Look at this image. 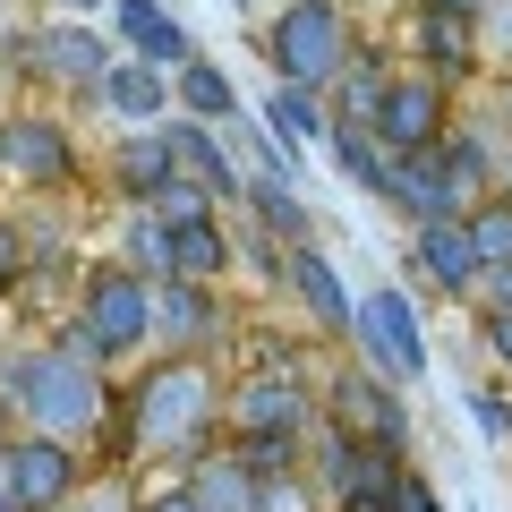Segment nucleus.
I'll return each mask as SVG.
<instances>
[{
  "instance_id": "obj_1",
  "label": "nucleus",
  "mask_w": 512,
  "mask_h": 512,
  "mask_svg": "<svg viewBox=\"0 0 512 512\" xmlns=\"http://www.w3.org/2000/svg\"><path fill=\"white\" fill-rule=\"evenodd\" d=\"M111 367H94L77 342H26L0 359V419L26 427V436H60L86 453L111 419Z\"/></svg>"
},
{
  "instance_id": "obj_2",
  "label": "nucleus",
  "mask_w": 512,
  "mask_h": 512,
  "mask_svg": "<svg viewBox=\"0 0 512 512\" xmlns=\"http://www.w3.org/2000/svg\"><path fill=\"white\" fill-rule=\"evenodd\" d=\"M222 393H231V384H222L205 359L163 350V359L120 393V410H128V453H137V461H180V470H188L205 444H222Z\"/></svg>"
},
{
  "instance_id": "obj_3",
  "label": "nucleus",
  "mask_w": 512,
  "mask_h": 512,
  "mask_svg": "<svg viewBox=\"0 0 512 512\" xmlns=\"http://www.w3.org/2000/svg\"><path fill=\"white\" fill-rule=\"evenodd\" d=\"M325 427V402L299 367H248V376L222 393V436L256 461V470H299V453Z\"/></svg>"
},
{
  "instance_id": "obj_4",
  "label": "nucleus",
  "mask_w": 512,
  "mask_h": 512,
  "mask_svg": "<svg viewBox=\"0 0 512 512\" xmlns=\"http://www.w3.org/2000/svg\"><path fill=\"white\" fill-rule=\"evenodd\" d=\"M256 52H265L274 86H308V94H333L367 60L342 0H282L274 18H265V35H256Z\"/></svg>"
},
{
  "instance_id": "obj_5",
  "label": "nucleus",
  "mask_w": 512,
  "mask_h": 512,
  "mask_svg": "<svg viewBox=\"0 0 512 512\" xmlns=\"http://www.w3.org/2000/svg\"><path fill=\"white\" fill-rule=\"evenodd\" d=\"M94 367H137L154 350V282L128 274L120 256H103L86 282H77V308H69V333Z\"/></svg>"
},
{
  "instance_id": "obj_6",
  "label": "nucleus",
  "mask_w": 512,
  "mask_h": 512,
  "mask_svg": "<svg viewBox=\"0 0 512 512\" xmlns=\"http://www.w3.org/2000/svg\"><path fill=\"white\" fill-rule=\"evenodd\" d=\"M0 52L18 60L26 52V77L35 86H52V94H86L94 103V86H103V69L120 60V43H111V26H94V18H43V26H26V35H0Z\"/></svg>"
},
{
  "instance_id": "obj_7",
  "label": "nucleus",
  "mask_w": 512,
  "mask_h": 512,
  "mask_svg": "<svg viewBox=\"0 0 512 512\" xmlns=\"http://www.w3.org/2000/svg\"><path fill=\"white\" fill-rule=\"evenodd\" d=\"M77 180H86V154H77L69 120H52L35 103H18L0 120V188H18V197H69Z\"/></svg>"
},
{
  "instance_id": "obj_8",
  "label": "nucleus",
  "mask_w": 512,
  "mask_h": 512,
  "mask_svg": "<svg viewBox=\"0 0 512 512\" xmlns=\"http://www.w3.org/2000/svg\"><path fill=\"white\" fill-rule=\"evenodd\" d=\"M308 453H316L308 478H316V495H325V512H393V495H402V461H410V453H384V444L333 436V427H316Z\"/></svg>"
},
{
  "instance_id": "obj_9",
  "label": "nucleus",
  "mask_w": 512,
  "mask_h": 512,
  "mask_svg": "<svg viewBox=\"0 0 512 512\" xmlns=\"http://www.w3.org/2000/svg\"><path fill=\"white\" fill-rule=\"evenodd\" d=\"M325 427L333 436H359V444H384V453H410V402H402V384L384 376V367L367 359H342L325 376Z\"/></svg>"
},
{
  "instance_id": "obj_10",
  "label": "nucleus",
  "mask_w": 512,
  "mask_h": 512,
  "mask_svg": "<svg viewBox=\"0 0 512 512\" xmlns=\"http://www.w3.org/2000/svg\"><path fill=\"white\" fill-rule=\"evenodd\" d=\"M359 128H376V146L402 163V154H436L444 146V128H453V86L427 69H393L376 94V111H367Z\"/></svg>"
},
{
  "instance_id": "obj_11",
  "label": "nucleus",
  "mask_w": 512,
  "mask_h": 512,
  "mask_svg": "<svg viewBox=\"0 0 512 512\" xmlns=\"http://www.w3.org/2000/svg\"><path fill=\"white\" fill-rule=\"evenodd\" d=\"M350 342H359V359H367V367H384L393 384H427V367H436L410 282H376V291L359 299V333H350Z\"/></svg>"
},
{
  "instance_id": "obj_12",
  "label": "nucleus",
  "mask_w": 512,
  "mask_h": 512,
  "mask_svg": "<svg viewBox=\"0 0 512 512\" xmlns=\"http://www.w3.org/2000/svg\"><path fill=\"white\" fill-rule=\"evenodd\" d=\"M410 282H427L436 299H478L487 291V256H478V239H470V214L410 231Z\"/></svg>"
},
{
  "instance_id": "obj_13",
  "label": "nucleus",
  "mask_w": 512,
  "mask_h": 512,
  "mask_svg": "<svg viewBox=\"0 0 512 512\" xmlns=\"http://www.w3.org/2000/svg\"><path fill=\"white\" fill-rule=\"evenodd\" d=\"M231 333V308H222V282H154V350H180V359H205V350Z\"/></svg>"
},
{
  "instance_id": "obj_14",
  "label": "nucleus",
  "mask_w": 512,
  "mask_h": 512,
  "mask_svg": "<svg viewBox=\"0 0 512 512\" xmlns=\"http://www.w3.org/2000/svg\"><path fill=\"white\" fill-rule=\"evenodd\" d=\"M94 111H103L111 128H163L180 120V94H171V69H154V60L120 52L103 69V86H94Z\"/></svg>"
},
{
  "instance_id": "obj_15",
  "label": "nucleus",
  "mask_w": 512,
  "mask_h": 512,
  "mask_svg": "<svg viewBox=\"0 0 512 512\" xmlns=\"http://www.w3.org/2000/svg\"><path fill=\"white\" fill-rule=\"evenodd\" d=\"M282 291L308 308L316 333H333V342H350V333H359V299H350V282L333 274V256L316 248V239H308V248H282Z\"/></svg>"
},
{
  "instance_id": "obj_16",
  "label": "nucleus",
  "mask_w": 512,
  "mask_h": 512,
  "mask_svg": "<svg viewBox=\"0 0 512 512\" xmlns=\"http://www.w3.org/2000/svg\"><path fill=\"white\" fill-rule=\"evenodd\" d=\"M103 180H111V197H120V205H154L171 180H180L171 137H163V128H120L111 154H103Z\"/></svg>"
},
{
  "instance_id": "obj_17",
  "label": "nucleus",
  "mask_w": 512,
  "mask_h": 512,
  "mask_svg": "<svg viewBox=\"0 0 512 512\" xmlns=\"http://www.w3.org/2000/svg\"><path fill=\"white\" fill-rule=\"evenodd\" d=\"M163 137H171L180 180H197L214 205H239V197H248V171L231 163V137H222V128H205V120H163Z\"/></svg>"
},
{
  "instance_id": "obj_18",
  "label": "nucleus",
  "mask_w": 512,
  "mask_h": 512,
  "mask_svg": "<svg viewBox=\"0 0 512 512\" xmlns=\"http://www.w3.org/2000/svg\"><path fill=\"white\" fill-rule=\"evenodd\" d=\"M111 43L154 60V69H188L197 60V35H188L180 9H163V0H111Z\"/></svg>"
},
{
  "instance_id": "obj_19",
  "label": "nucleus",
  "mask_w": 512,
  "mask_h": 512,
  "mask_svg": "<svg viewBox=\"0 0 512 512\" xmlns=\"http://www.w3.org/2000/svg\"><path fill=\"white\" fill-rule=\"evenodd\" d=\"M180 478H188V495H197L205 512H265V470H256V461L239 453L231 436H222V444H205V453L188 461Z\"/></svg>"
},
{
  "instance_id": "obj_20",
  "label": "nucleus",
  "mask_w": 512,
  "mask_h": 512,
  "mask_svg": "<svg viewBox=\"0 0 512 512\" xmlns=\"http://www.w3.org/2000/svg\"><path fill=\"white\" fill-rule=\"evenodd\" d=\"M171 222V282H231L239 248L231 231H222V205H205V214H163Z\"/></svg>"
},
{
  "instance_id": "obj_21",
  "label": "nucleus",
  "mask_w": 512,
  "mask_h": 512,
  "mask_svg": "<svg viewBox=\"0 0 512 512\" xmlns=\"http://www.w3.org/2000/svg\"><path fill=\"white\" fill-rule=\"evenodd\" d=\"M256 120H265V137L282 146V171H291V180H299V146H325V137H333L325 94H308V86H265Z\"/></svg>"
},
{
  "instance_id": "obj_22",
  "label": "nucleus",
  "mask_w": 512,
  "mask_h": 512,
  "mask_svg": "<svg viewBox=\"0 0 512 512\" xmlns=\"http://www.w3.org/2000/svg\"><path fill=\"white\" fill-rule=\"evenodd\" d=\"M171 94H180V120H205V128H222V137L248 120V103H239L231 69H222V60H205V52L188 60V69H171Z\"/></svg>"
},
{
  "instance_id": "obj_23",
  "label": "nucleus",
  "mask_w": 512,
  "mask_h": 512,
  "mask_svg": "<svg viewBox=\"0 0 512 512\" xmlns=\"http://www.w3.org/2000/svg\"><path fill=\"white\" fill-rule=\"evenodd\" d=\"M239 205H248L256 231L282 239V248H308V239H316L308 197H299V180H282V171H248V197H239Z\"/></svg>"
},
{
  "instance_id": "obj_24",
  "label": "nucleus",
  "mask_w": 512,
  "mask_h": 512,
  "mask_svg": "<svg viewBox=\"0 0 512 512\" xmlns=\"http://www.w3.org/2000/svg\"><path fill=\"white\" fill-rule=\"evenodd\" d=\"M325 154H333V171H342L350 188H359V197H393V154L376 146V128H359V120H342V111H333V137H325Z\"/></svg>"
},
{
  "instance_id": "obj_25",
  "label": "nucleus",
  "mask_w": 512,
  "mask_h": 512,
  "mask_svg": "<svg viewBox=\"0 0 512 512\" xmlns=\"http://www.w3.org/2000/svg\"><path fill=\"white\" fill-rule=\"evenodd\" d=\"M120 265H128V274H146V282H171V222L154 214V205H128V222H120Z\"/></svg>"
},
{
  "instance_id": "obj_26",
  "label": "nucleus",
  "mask_w": 512,
  "mask_h": 512,
  "mask_svg": "<svg viewBox=\"0 0 512 512\" xmlns=\"http://www.w3.org/2000/svg\"><path fill=\"white\" fill-rule=\"evenodd\" d=\"M461 410H470V427H478L487 444H504V453H512V393H504L495 376H478L470 393H461Z\"/></svg>"
},
{
  "instance_id": "obj_27",
  "label": "nucleus",
  "mask_w": 512,
  "mask_h": 512,
  "mask_svg": "<svg viewBox=\"0 0 512 512\" xmlns=\"http://www.w3.org/2000/svg\"><path fill=\"white\" fill-rule=\"evenodd\" d=\"M470 239H478V256H487V274H512V197H487L470 214Z\"/></svg>"
},
{
  "instance_id": "obj_28",
  "label": "nucleus",
  "mask_w": 512,
  "mask_h": 512,
  "mask_svg": "<svg viewBox=\"0 0 512 512\" xmlns=\"http://www.w3.org/2000/svg\"><path fill=\"white\" fill-rule=\"evenodd\" d=\"M478 69H504L512 77V0H495L478 18Z\"/></svg>"
},
{
  "instance_id": "obj_29",
  "label": "nucleus",
  "mask_w": 512,
  "mask_h": 512,
  "mask_svg": "<svg viewBox=\"0 0 512 512\" xmlns=\"http://www.w3.org/2000/svg\"><path fill=\"white\" fill-rule=\"evenodd\" d=\"M26 265H35V239H26L18 222H0V299L26 282Z\"/></svg>"
},
{
  "instance_id": "obj_30",
  "label": "nucleus",
  "mask_w": 512,
  "mask_h": 512,
  "mask_svg": "<svg viewBox=\"0 0 512 512\" xmlns=\"http://www.w3.org/2000/svg\"><path fill=\"white\" fill-rule=\"evenodd\" d=\"M393 512H444L436 478H427V470H410V461H402V495H393Z\"/></svg>"
},
{
  "instance_id": "obj_31",
  "label": "nucleus",
  "mask_w": 512,
  "mask_h": 512,
  "mask_svg": "<svg viewBox=\"0 0 512 512\" xmlns=\"http://www.w3.org/2000/svg\"><path fill=\"white\" fill-rule=\"evenodd\" d=\"M137 512H205V504L188 495V478H171V487H146V495H137Z\"/></svg>"
},
{
  "instance_id": "obj_32",
  "label": "nucleus",
  "mask_w": 512,
  "mask_h": 512,
  "mask_svg": "<svg viewBox=\"0 0 512 512\" xmlns=\"http://www.w3.org/2000/svg\"><path fill=\"white\" fill-rule=\"evenodd\" d=\"M478 325H487V350H495V367L512 376V316H504V308H487Z\"/></svg>"
},
{
  "instance_id": "obj_33",
  "label": "nucleus",
  "mask_w": 512,
  "mask_h": 512,
  "mask_svg": "<svg viewBox=\"0 0 512 512\" xmlns=\"http://www.w3.org/2000/svg\"><path fill=\"white\" fill-rule=\"evenodd\" d=\"M419 9H444V18H470V26H478V18L495 9V0H419Z\"/></svg>"
},
{
  "instance_id": "obj_34",
  "label": "nucleus",
  "mask_w": 512,
  "mask_h": 512,
  "mask_svg": "<svg viewBox=\"0 0 512 512\" xmlns=\"http://www.w3.org/2000/svg\"><path fill=\"white\" fill-rule=\"evenodd\" d=\"M478 299H487V308H504V316H512V274H487V291H478Z\"/></svg>"
},
{
  "instance_id": "obj_35",
  "label": "nucleus",
  "mask_w": 512,
  "mask_h": 512,
  "mask_svg": "<svg viewBox=\"0 0 512 512\" xmlns=\"http://www.w3.org/2000/svg\"><path fill=\"white\" fill-rule=\"evenodd\" d=\"M0 35H9V0H0Z\"/></svg>"
},
{
  "instance_id": "obj_36",
  "label": "nucleus",
  "mask_w": 512,
  "mask_h": 512,
  "mask_svg": "<svg viewBox=\"0 0 512 512\" xmlns=\"http://www.w3.org/2000/svg\"><path fill=\"white\" fill-rule=\"evenodd\" d=\"M231 9H256V0H231Z\"/></svg>"
}]
</instances>
